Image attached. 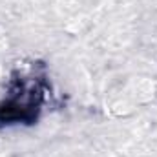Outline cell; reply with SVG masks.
Returning <instances> with one entry per match:
<instances>
[{
	"label": "cell",
	"mask_w": 157,
	"mask_h": 157,
	"mask_svg": "<svg viewBox=\"0 0 157 157\" xmlns=\"http://www.w3.org/2000/svg\"><path fill=\"white\" fill-rule=\"evenodd\" d=\"M44 102V86L37 77L15 78L9 95L0 102V126L33 124Z\"/></svg>",
	"instance_id": "6da1fadb"
}]
</instances>
